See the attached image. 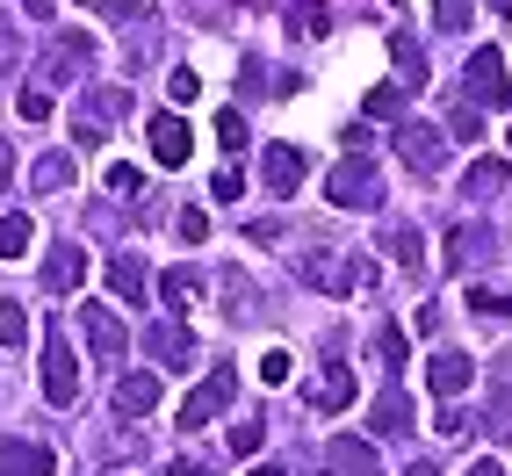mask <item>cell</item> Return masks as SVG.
<instances>
[{"label": "cell", "instance_id": "obj_10", "mask_svg": "<svg viewBox=\"0 0 512 476\" xmlns=\"http://www.w3.org/2000/svg\"><path fill=\"white\" fill-rule=\"evenodd\" d=\"M145 138H152V159H159V166H188V152H195V130H188L181 116H152Z\"/></svg>", "mask_w": 512, "mask_h": 476}, {"label": "cell", "instance_id": "obj_12", "mask_svg": "<svg viewBox=\"0 0 512 476\" xmlns=\"http://www.w3.org/2000/svg\"><path fill=\"white\" fill-rule=\"evenodd\" d=\"M51 448H37V440H0V476H51Z\"/></svg>", "mask_w": 512, "mask_h": 476}, {"label": "cell", "instance_id": "obj_33", "mask_svg": "<svg viewBox=\"0 0 512 476\" xmlns=\"http://www.w3.org/2000/svg\"><path fill=\"white\" fill-rule=\"evenodd\" d=\"M375 361H383V368H404V332H397V325H375Z\"/></svg>", "mask_w": 512, "mask_h": 476}, {"label": "cell", "instance_id": "obj_41", "mask_svg": "<svg viewBox=\"0 0 512 476\" xmlns=\"http://www.w3.org/2000/svg\"><path fill=\"white\" fill-rule=\"evenodd\" d=\"M181 238H188V246H202V238H210V217H202V210H181Z\"/></svg>", "mask_w": 512, "mask_h": 476}, {"label": "cell", "instance_id": "obj_28", "mask_svg": "<svg viewBox=\"0 0 512 476\" xmlns=\"http://www.w3.org/2000/svg\"><path fill=\"white\" fill-rule=\"evenodd\" d=\"M325 22H332V15H325V0H296V8H289V29H296V37H318Z\"/></svg>", "mask_w": 512, "mask_h": 476}, {"label": "cell", "instance_id": "obj_37", "mask_svg": "<svg viewBox=\"0 0 512 476\" xmlns=\"http://www.w3.org/2000/svg\"><path fill=\"white\" fill-rule=\"evenodd\" d=\"M101 15H109V22H152L145 0H101Z\"/></svg>", "mask_w": 512, "mask_h": 476}, {"label": "cell", "instance_id": "obj_48", "mask_svg": "<svg viewBox=\"0 0 512 476\" xmlns=\"http://www.w3.org/2000/svg\"><path fill=\"white\" fill-rule=\"evenodd\" d=\"M22 8L37 15V22H51V8H58V0H22Z\"/></svg>", "mask_w": 512, "mask_h": 476}, {"label": "cell", "instance_id": "obj_32", "mask_svg": "<svg viewBox=\"0 0 512 476\" xmlns=\"http://www.w3.org/2000/svg\"><path fill=\"white\" fill-rule=\"evenodd\" d=\"M217 145L224 152H246L253 138H246V116H238V109H217Z\"/></svg>", "mask_w": 512, "mask_h": 476}, {"label": "cell", "instance_id": "obj_5", "mask_svg": "<svg viewBox=\"0 0 512 476\" xmlns=\"http://www.w3.org/2000/svg\"><path fill=\"white\" fill-rule=\"evenodd\" d=\"M303 166H311V159H303V145L275 138V145L260 152V181H267V195H296V188H303Z\"/></svg>", "mask_w": 512, "mask_h": 476}, {"label": "cell", "instance_id": "obj_8", "mask_svg": "<svg viewBox=\"0 0 512 476\" xmlns=\"http://www.w3.org/2000/svg\"><path fill=\"white\" fill-rule=\"evenodd\" d=\"M80 332H87V347H94L101 361H109V368L130 354V332L116 325V311H101V303H80Z\"/></svg>", "mask_w": 512, "mask_h": 476}, {"label": "cell", "instance_id": "obj_22", "mask_svg": "<svg viewBox=\"0 0 512 476\" xmlns=\"http://www.w3.org/2000/svg\"><path fill=\"white\" fill-rule=\"evenodd\" d=\"M375 433H412V404H404V390L375 397Z\"/></svg>", "mask_w": 512, "mask_h": 476}, {"label": "cell", "instance_id": "obj_16", "mask_svg": "<svg viewBox=\"0 0 512 476\" xmlns=\"http://www.w3.org/2000/svg\"><path fill=\"white\" fill-rule=\"evenodd\" d=\"M469 354H433V368H426V383H433V397H462L469 390Z\"/></svg>", "mask_w": 512, "mask_h": 476}, {"label": "cell", "instance_id": "obj_44", "mask_svg": "<svg viewBox=\"0 0 512 476\" xmlns=\"http://www.w3.org/2000/svg\"><path fill=\"white\" fill-rule=\"evenodd\" d=\"M224 202H238V188H246V181H238V166H217V181H210Z\"/></svg>", "mask_w": 512, "mask_h": 476}, {"label": "cell", "instance_id": "obj_14", "mask_svg": "<svg viewBox=\"0 0 512 476\" xmlns=\"http://www.w3.org/2000/svg\"><path fill=\"white\" fill-rule=\"evenodd\" d=\"M325 469H332V476H375V448H368V440H354V433H339L332 448H325Z\"/></svg>", "mask_w": 512, "mask_h": 476}, {"label": "cell", "instance_id": "obj_50", "mask_svg": "<svg viewBox=\"0 0 512 476\" xmlns=\"http://www.w3.org/2000/svg\"><path fill=\"white\" fill-rule=\"evenodd\" d=\"M404 476H440V462H412V469H404Z\"/></svg>", "mask_w": 512, "mask_h": 476}, {"label": "cell", "instance_id": "obj_43", "mask_svg": "<svg viewBox=\"0 0 512 476\" xmlns=\"http://www.w3.org/2000/svg\"><path fill=\"white\" fill-rule=\"evenodd\" d=\"M448 130H455V138H476V130H484V116H476V109H455Z\"/></svg>", "mask_w": 512, "mask_h": 476}, {"label": "cell", "instance_id": "obj_29", "mask_svg": "<svg viewBox=\"0 0 512 476\" xmlns=\"http://www.w3.org/2000/svg\"><path fill=\"white\" fill-rule=\"evenodd\" d=\"M29 181H37V188H65V181H73V159H65V152H51V159H37V166H29Z\"/></svg>", "mask_w": 512, "mask_h": 476}, {"label": "cell", "instance_id": "obj_18", "mask_svg": "<svg viewBox=\"0 0 512 476\" xmlns=\"http://www.w3.org/2000/svg\"><path fill=\"white\" fill-rule=\"evenodd\" d=\"M109 289L123 303H145V260L138 253H109Z\"/></svg>", "mask_w": 512, "mask_h": 476}, {"label": "cell", "instance_id": "obj_47", "mask_svg": "<svg viewBox=\"0 0 512 476\" xmlns=\"http://www.w3.org/2000/svg\"><path fill=\"white\" fill-rule=\"evenodd\" d=\"M8 174H15V145L0 138V188H8Z\"/></svg>", "mask_w": 512, "mask_h": 476}, {"label": "cell", "instance_id": "obj_46", "mask_svg": "<svg viewBox=\"0 0 512 476\" xmlns=\"http://www.w3.org/2000/svg\"><path fill=\"white\" fill-rule=\"evenodd\" d=\"M469 476H512V469H505L498 455H476V462H469Z\"/></svg>", "mask_w": 512, "mask_h": 476}, {"label": "cell", "instance_id": "obj_6", "mask_svg": "<svg viewBox=\"0 0 512 476\" xmlns=\"http://www.w3.org/2000/svg\"><path fill=\"white\" fill-rule=\"evenodd\" d=\"M397 152L412 159V174H440L448 166V138L433 123H397Z\"/></svg>", "mask_w": 512, "mask_h": 476}, {"label": "cell", "instance_id": "obj_25", "mask_svg": "<svg viewBox=\"0 0 512 476\" xmlns=\"http://www.w3.org/2000/svg\"><path fill=\"white\" fill-rule=\"evenodd\" d=\"M224 303H231V318H246V311H253V282H246V267H224Z\"/></svg>", "mask_w": 512, "mask_h": 476}, {"label": "cell", "instance_id": "obj_24", "mask_svg": "<svg viewBox=\"0 0 512 476\" xmlns=\"http://www.w3.org/2000/svg\"><path fill=\"white\" fill-rule=\"evenodd\" d=\"M195 289H202V267H174V275L159 282V296H166V303H195Z\"/></svg>", "mask_w": 512, "mask_h": 476}, {"label": "cell", "instance_id": "obj_35", "mask_svg": "<svg viewBox=\"0 0 512 476\" xmlns=\"http://www.w3.org/2000/svg\"><path fill=\"white\" fill-rule=\"evenodd\" d=\"M22 65V37H15V22H0V80H8Z\"/></svg>", "mask_w": 512, "mask_h": 476}, {"label": "cell", "instance_id": "obj_9", "mask_svg": "<svg viewBox=\"0 0 512 476\" xmlns=\"http://www.w3.org/2000/svg\"><path fill=\"white\" fill-rule=\"evenodd\" d=\"M44 397H51V404H73V397H80V368H73V347H65L58 332L44 339Z\"/></svg>", "mask_w": 512, "mask_h": 476}, {"label": "cell", "instance_id": "obj_27", "mask_svg": "<svg viewBox=\"0 0 512 476\" xmlns=\"http://www.w3.org/2000/svg\"><path fill=\"white\" fill-rule=\"evenodd\" d=\"M0 347H29V311L22 303H0Z\"/></svg>", "mask_w": 512, "mask_h": 476}, {"label": "cell", "instance_id": "obj_45", "mask_svg": "<svg viewBox=\"0 0 512 476\" xmlns=\"http://www.w3.org/2000/svg\"><path fill=\"white\" fill-rule=\"evenodd\" d=\"M166 87H174V101H195V94H202V80L188 73V65H181V73H174V80H166Z\"/></svg>", "mask_w": 512, "mask_h": 476}, {"label": "cell", "instance_id": "obj_19", "mask_svg": "<svg viewBox=\"0 0 512 476\" xmlns=\"http://www.w3.org/2000/svg\"><path fill=\"white\" fill-rule=\"evenodd\" d=\"M152 404H159V376H123V383H116V412H123V419H145Z\"/></svg>", "mask_w": 512, "mask_h": 476}, {"label": "cell", "instance_id": "obj_49", "mask_svg": "<svg viewBox=\"0 0 512 476\" xmlns=\"http://www.w3.org/2000/svg\"><path fill=\"white\" fill-rule=\"evenodd\" d=\"M166 476H210V469H195V462H174V469H166Z\"/></svg>", "mask_w": 512, "mask_h": 476}, {"label": "cell", "instance_id": "obj_40", "mask_svg": "<svg viewBox=\"0 0 512 476\" xmlns=\"http://www.w3.org/2000/svg\"><path fill=\"white\" fill-rule=\"evenodd\" d=\"M109 188H116V195H138L145 174H138V166H109Z\"/></svg>", "mask_w": 512, "mask_h": 476}, {"label": "cell", "instance_id": "obj_1", "mask_svg": "<svg viewBox=\"0 0 512 476\" xmlns=\"http://www.w3.org/2000/svg\"><path fill=\"white\" fill-rule=\"evenodd\" d=\"M325 195L339 202V210H375V202H383V174H375L368 152H347V159L325 174Z\"/></svg>", "mask_w": 512, "mask_h": 476}, {"label": "cell", "instance_id": "obj_17", "mask_svg": "<svg viewBox=\"0 0 512 476\" xmlns=\"http://www.w3.org/2000/svg\"><path fill=\"white\" fill-rule=\"evenodd\" d=\"M347 404H354V376L347 368H325L311 383V412H347Z\"/></svg>", "mask_w": 512, "mask_h": 476}, {"label": "cell", "instance_id": "obj_26", "mask_svg": "<svg viewBox=\"0 0 512 476\" xmlns=\"http://www.w3.org/2000/svg\"><path fill=\"white\" fill-rule=\"evenodd\" d=\"M433 29L440 37H462L469 29V0H433Z\"/></svg>", "mask_w": 512, "mask_h": 476}, {"label": "cell", "instance_id": "obj_39", "mask_svg": "<svg viewBox=\"0 0 512 476\" xmlns=\"http://www.w3.org/2000/svg\"><path fill=\"white\" fill-rule=\"evenodd\" d=\"M390 253H397L404 267H419V231H390Z\"/></svg>", "mask_w": 512, "mask_h": 476}, {"label": "cell", "instance_id": "obj_23", "mask_svg": "<svg viewBox=\"0 0 512 476\" xmlns=\"http://www.w3.org/2000/svg\"><path fill=\"white\" fill-rule=\"evenodd\" d=\"M484 246H491V231H484V224H462V231H448V260H455V267L484 260Z\"/></svg>", "mask_w": 512, "mask_h": 476}, {"label": "cell", "instance_id": "obj_36", "mask_svg": "<svg viewBox=\"0 0 512 476\" xmlns=\"http://www.w3.org/2000/svg\"><path fill=\"white\" fill-rule=\"evenodd\" d=\"M289 368H296V361H289L282 347H267V354H260V383H289Z\"/></svg>", "mask_w": 512, "mask_h": 476}, {"label": "cell", "instance_id": "obj_15", "mask_svg": "<svg viewBox=\"0 0 512 476\" xmlns=\"http://www.w3.org/2000/svg\"><path fill=\"white\" fill-rule=\"evenodd\" d=\"M390 58H397V73H404V94L426 87V44L412 37V29H390Z\"/></svg>", "mask_w": 512, "mask_h": 476}, {"label": "cell", "instance_id": "obj_11", "mask_svg": "<svg viewBox=\"0 0 512 476\" xmlns=\"http://www.w3.org/2000/svg\"><path fill=\"white\" fill-rule=\"evenodd\" d=\"M145 354H152V361H166V368H188V361H195V339H188V325H181V318H166V325H152V332H145Z\"/></svg>", "mask_w": 512, "mask_h": 476}, {"label": "cell", "instance_id": "obj_38", "mask_svg": "<svg viewBox=\"0 0 512 476\" xmlns=\"http://www.w3.org/2000/svg\"><path fill=\"white\" fill-rule=\"evenodd\" d=\"M22 116L44 123V116H51V94H44V87H22Z\"/></svg>", "mask_w": 512, "mask_h": 476}, {"label": "cell", "instance_id": "obj_34", "mask_svg": "<svg viewBox=\"0 0 512 476\" xmlns=\"http://www.w3.org/2000/svg\"><path fill=\"white\" fill-rule=\"evenodd\" d=\"M469 311H484V318H512V289H469Z\"/></svg>", "mask_w": 512, "mask_h": 476}, {"label": "cell", "instance_id": "obj_3", "mask_svg": "<svg viewBox=\"0 0 512 476\" xmlns=\"http://www.w3.org/2000/svg\"><path fill=\"white\" fill-rule=\"evenodd\" d=\"M123 109H130V94H123V87H94V94H80V109H73V138H80V145H101V130H109Z\"/></svg>", "mask_w": 512, "mask_h": 476}, {"label": "cell", "instance_id": "obj_20", "mask_svg": "<svg viewBox=\"0 0 512 476\" xmlns=\"http://www.w3.org/2000/svg\"><path fill=\"white\" fill-rule=\"evenodd\" d=\"M303 282H325V289L339 296V289H354V282H361V267H354V260H332V253H318V260H303Z\"/></svg>", "mask_w": 512, "mask_h": 476}, {"label": "cell", "instance_id": "obj_7", "mask_svg": "<svg viewBox=\"0 0 512 476\" xmlns=\"http://www.w3.org/2000/svg\"><path fill=\"white\" fill-rule=\"evenodd\" d=\"M80 73H94V37H80V29H58V44H51V58H44V80H80Z\"/></svg>", "mask_w": 512, "mask_h": 476}, {"label": "cell", "instance_id": "obj_31", "mask_svg": "<svg viewBox=\"0 0 512 476\" xmlns=\"http://www.w3.org/2000/svg\"><path fill=\"white\" fill-rule=\"evenodd\" d=\"M29 253V217H0V260H22Z\"/></svg>", "mask_w": 512, "mask_h": 476}, {"label": "cell", "instance_id": "obj_51", "mask_svg": "<svg viewBox=\"0 0 512 476\" xmlns=\"http://www.w3.org/2000/svg\"><path fill=\"white\" fill-rule=\"evenodd\" d=\"M246 476H282V469H275V462H253V469H246Z\"/></svg>", "mask_w": 512, "mask_h": 476}, {"label": "cell", "instance_id": "obj_30", "mask_svg": "<svg viewBox=\"0 0 512 476\" xmlns=\"http://www.w3.org/2000/svg\"><path fill=\"white\" fill-rule=\"evenodd\" d=\"M361 109H368V116H383V123H397V116H404V87H368Z\"/></svg>", "mask_w": 512, "mask_h": 476}, {"label": "cell", "instance_id": "obj_21", "mask_svg": "<svg viewBox=\"0 0 512 476\" xmlns=\"http://www.w3.org/2000/svg\"><path fill=\"white\" fill-rule=\"evenodd\" d=\"M505 181H512V166H505V159H476L469 174H462V188H469L476 202H491V195H498Z\"/></svg>", "mask_w": 512, "mask_h": 476}, {"label": "cell", "instance_id": "obj_42", "mask_svg": "<svg viewBox=\"0 0 512 476\" xmlns=\"http://www.w3.org/2000/svg\"><path fill=\"white\" fill-rule=\"evenodd\" d=\"M231 455H260V426H231Z\"/></svg>", "mask_w": 512, "mask_h": 476}, {"label": "cell", "instance_id": "obj_4", "mask_svg": "<svg viewBox=\"0 0 512 476\" xmlns=\"http://www.w3.org/2000/svg\"><path fill=\"white\" fill-rule=\"evenodd\" d=\"M231 397H238V368H210V376H202V390L181 404V426H210Z\"/></svg>", "mask_w": 512, "mask_h": 476}, {"label": "cell", "instance_id": "obj_2", "mask_svg": "<svg viewBox=\"0 0 512 476\" xmlns=\"http://www.w3.org/2000/svg\"><path fill=\"white\" fill-rule=\"evenodd\" d=\"M469 101L476 109H512V80H505V58L498 51H469Z\"/></svg>", "mask_w": 512, "mask_h": 476}, {"label": "cell", "instance_id": "obj_13", "mask_svg": "<svg viewBox=\"0 0 512 476\" xmlns=\"http://www.w3.org/2000/svg\"><path fill=\"white\" fill-rule=\"evenodd\" d=\"M80 275H87V253H80V246H51L44 267H37L44 289H80Z\"/></svg>", "mask_w": 512, "mask_h": 476}]
</instances>
